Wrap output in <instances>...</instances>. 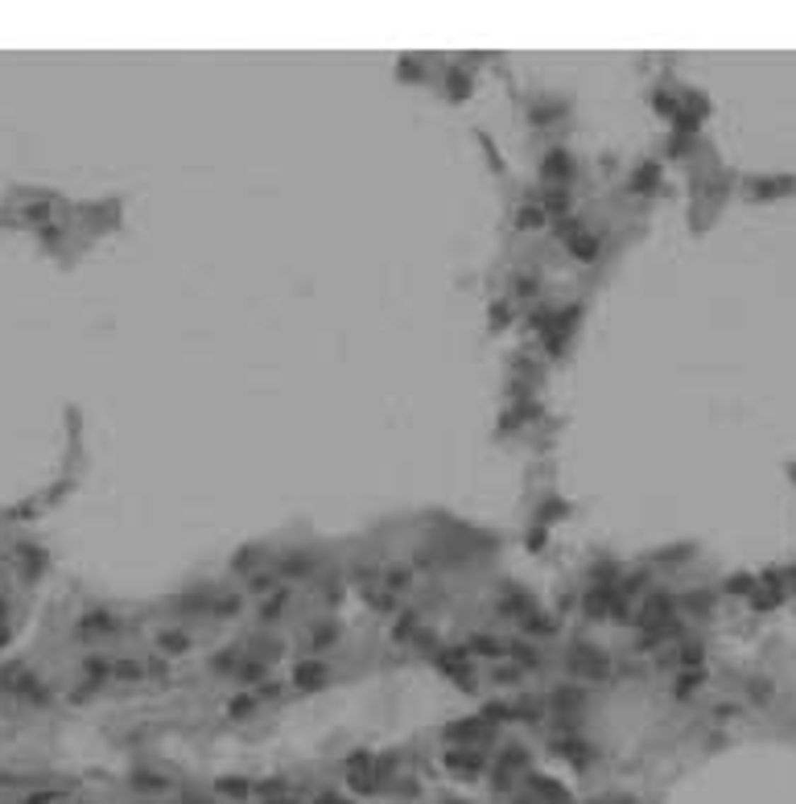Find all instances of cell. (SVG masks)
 <instances>
[{
  "mask_svg": "<svg viewBox=\"0 0 796 804\" xmlns=\"http://www.w3.org/2000/svg\"><path fill=\"white\" fill-rule=\"evenodd\" d=\"M252 590H272V573H268V578L256 573V578H252Z\"/></svg>",
  "mask_w": 796,
  "mask_h": 804,
  "instance_id": "ba28073f",
  "label": "cell"
},
{
  "mask_svg": "<svg viewBox=\"0 0 796 804\" xmlns=\"http://www.w3.org/2000/svg\"><path fill=\"white\" fill-rule=\"evenodd\" d=\"M574 252H578L582 260H590V256H594V239H574Z\"/></svg>",
  "mask_w": 796,
  "mask_h": 804,
  "instance_id": "8992f818",
  "label": "cell"
},
{
  "mask_svg": "<svg viewBox=\"0 0 796 804\" xmlns=\"http://www.w3.org/2000/svg\"><path fill=\"white\" fill-rule=\"evenodd\" d=\"M161 648H166V652L169 648H186V636H178V631H173V636H161Z\"/></svg>",
  "mask_w": 796,
  "mask_h": 804,
  "instance_id": "52a82bcc",
  "label": "cell"
},
{
  "mask_svg": "<svg viewBox=\"0 0 796 804\" xmlns=\"http://www.w3.org/2000/svg\"><path fill=\"white\" fill-rule=\"evenodd\" d=\"M318 681H326V668H322V664L310 660V664H301V668H297V685L318 689Z\"/></svg>",
  "mask_w": 796,
  "mask_h": 804,
  "instance_id": "7a4b0ae2",
  "label": "cell"
},
{
  "mask_svg": "<svg viewBox=\"0 0 796 804\" xmlns=\"http://www.w3.org/2000/svg\"><path fill=\"white\" fill-rule=\"evenodd\" d=\"M91 631H116L112 615H87L83 623H79V636H91Z\"/></svg>",
  "mask_w": 796,
  "mask_h": 804,
  "instance_id": "3957f363",
  "label": "cell"
},
{
  "mask_svg": "<svg viewBox=\"0 0 796 804\" xmlns=\"http://www.w3.org/2000/svg\"><path fill=\"white\" fill-rule=\"evenodd\" d=\"M545 223V211L541 207H524V211L516 214V227H541Z\"/></svg>",
  "mask_w": 796,
  "mask_h": 804,
  "instance_id": "5b68a950",
  "label": "cell"
},
{
  "mask_svg": "<svg viewBox=\"0 0 796 804\" xmlns=\"http://www.w3.org/2000/svg\"><path fill=\"white\" fill-rule=\"evenodd\" d=\"M446 734H450V738H483L487 726H483V722H458V726H450Z\"/></svg>",
  "mask_w": 796,
  "mask_h": 804,
  "instance_id": "277c9868",
  "label": "cell"
},
{
  "mask_svg": "<svg viewBox=\"0 0 796 804\" xmlns=\"http://www.w3.org/2000/svg\"><path fill=\"white\" fill-rule=\"evenodd\" d=\"M541 173H545V178H565V173H570V157H565L561 149H553V153L545 157V166H541Z\"/></svg>",
  "mask_w": 796,
  "mask_h": 804,
  "instance_id": "6da1fadb",
  "label": "cell"
}]
</instances>
